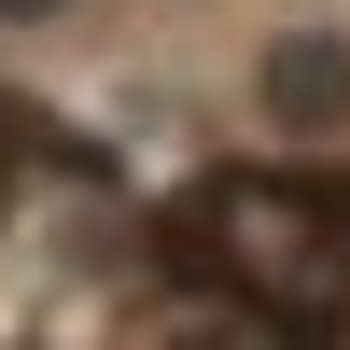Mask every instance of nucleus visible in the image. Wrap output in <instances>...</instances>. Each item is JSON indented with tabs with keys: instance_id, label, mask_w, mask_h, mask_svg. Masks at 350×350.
Instances as JSON below:
<instances>
[{
	"instance_id": "2",
	"label": "nucleus",
	"mask_w": 350,
	"mask_h": 350,
	"mask_svg": "<svg viewBox=\"0 0 350 350\" xmlns=\"http://www.w3.org/2000/svg\"><path fill=\"white\" fill-rule=\"evenodd\" d=\"M267 112H280V126H295V140H323L336 112H350V56L323 42V28H295V42L267 56Z\"/></svg>"
},
{
	"instance_id": "1",
	"label": "nucleus",
	"mask_w": 350,
	"mask_h": 350,
	"mask_svg": "<svg viewBox=\"0 0 350 350\" xmlns=\"http://www.w3.org/2000/svg\"><path fill=\"white\" fill-rule=\"evenodd\" d=\"M168 252L196 280H224V308H252L267 336H323L350 308V183H323V168H211L168 211Z\"/></svg>"
}]
</instances>
